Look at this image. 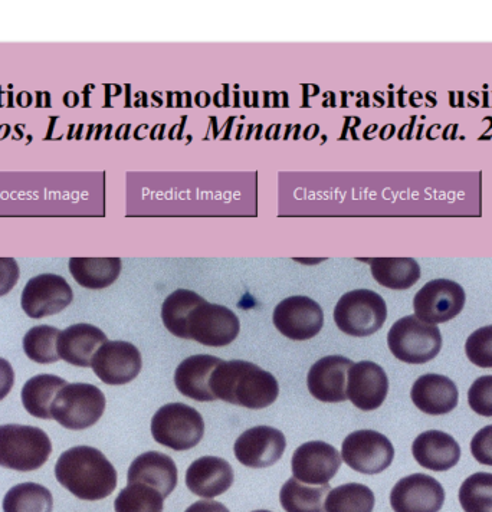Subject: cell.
Wrapping results in <instances>:
<instances>
[{
    "mask_svg": "<svg viewBox=\"0 0 492 512\" xmlns=\"http://www.w3.org/2000/svg\"><path fill=\"white\" fill-rule=\"evenodd\" d=\"M74 292L61 275L42 274L28 281L21 305L28 317L44 318L61 313L72 303Z\"/></svg>",
    "mask_w": 492,
    "mask_h": 512,
    "instance_id": "cell-12",
    "label": "cell"
},
{
    "mask_svg": "<svg viewBox=\"0 0 492 512\" xmlns=\"http://www.w3.org/2000/svg\"><path fill=\"white\" fill-rule=\"evenodd\" d=\"M465 353L475 366L492 369V326L474 331L465 343Z\"/></svg>",
    "mask_w": 492,
    "mask_h": 512,
    "instance_id": "cell-35",
    "label": "cell"
},
{
    "mask_svg": "<svg viewBox=\"0 0 492 512\" xmlns=\"http://www.w3.org/2000/svg\"><path fill=\"white\" fill-rule=\"evenodd\" d=\"M375 494L363 484L340 485L331 488L326 500V512H373Z\"/></svg>",
    "mask_w": 492,
    "mask_h": 512,
    "instance_id": "cell-30",
    "label": "cell"
},
{
    "mask_svg": "<svg viewBox=\"0 0 492 512\" xmlns=\"http://www.w3.org/2000/svg\"><path fill=\"white\" fill-rule=\"evenodd\" d=\"M389 392V379L383 367L373 361H360L347 374V399L357 409L370 412L383 405Z\"/></svg>",
    "mask_w": 492,
    "mask_h": 512,
    "instance_id": "cell-17",
    "label": "cell"
},
{
    "mask_svg": "<svg viewBox=\"0 0 492 512\" xmlns=\"http://www.w3.org/2000/svg\"><path fill=\"white\" fill-rule=\"evenodd\" d=\"M413 458L429 471L444 472L454 468L461 459L459 443L441 431L423 432L412 445Z\"/></svg>",
    "mask_w": 492,
    "mask_h": 512,
    "instance_id": "cell-23",
    "label": "cell"
},
{
    "mask_svg": "<svg viewBox=\"0 0 492 512\" xmlns=\"http://www.w3.org/2000/svg\"><path fill=\"white\" fill-rule=\"evenodd\" d=\"M18 262L13 258H0V297L9 294L19 280Z\"/></svg>",
    "mask_w": 492,
    "mask_h": 512,
    "instance_id": "cell-38",
    "label": "cell"
},
{
    "mask_svg": "<svg viewBox=\"0 0 492 512\" xmlns=\"http://www.w3.org/2000/svg\"><path fill=\"white\" fill-rule=\"evenodd\" d=\"M387 346L403 363L425 364L441 351L442 334L438 326L423 323L416 315H408L390 328Z\"/></svg>",
    "mask_w": 492,
    "mask_h": 512,
    "instance_id": "cell-5",
    "label": "cell"
},
{
    "mask_svg": "<svg viewBox=\"0 0 492 512\" xmlns=\"http://www.w3.org/2000/svg\"><path fill=\"white\" fill-rule=\"evenodd\" d=\"M177 466L170 456L162 454V452L150 451L146 454L137 456L131 462L129 474H127V482L129 484L149 485L164 498L169 497L177 487Z\"/></svg>",
    "mask_w": 492,
    "mask_h": 512,
    "instance_id": "cell-22",
    "label": "cell"
},
{
    "mask_svg": "<svg viewBox=\"0 0 492 512\" xmlns=\"http://www.w3.org/2000/svg\"><path fill=\"white\" fill-rule=\"evenodd\" d=\"M67 382L55 374H38L25 383L21 397L26 412L39 419H52L51 406Z\"/></svg>",
    "mask_w": 492,
    "mask_h": 512,
    "instance_id": "cell-26",
    "label": "cell"
},
{
    "mask_svg": "<svg viewBox=\"0 0 492 512\" xmlns=\"http://www.w3.org/2000/svg\"><path fill=\"white\" fill-rule=\"evenodd\" d=\"M471 409L485 418H492V374L478 377L468 392Z\"/></svg>",
    "mask_w": 492,
    "mask_h": 512,
    "instance_id": "cell-36",
    "label": "cell"
},
{
    "mask_svg": "<svg viewBox=\"0 0 492 512\" xmlns=\"http://www.w3.org/2000/svg\"><path fill=\"white\" fill-rule=\"evenodd\" d=\"M274 326L290 340L304 341L316 337L324 324L323 308L304 295L285 298L275 307Z\"/></svg>",
    "mask_w": 492,
    "mask_h": 512,
    "instance_id": "cell-11",
    "label": "cell"
},
{
    "mask_svg": "<svg viewBox=\"0 0 492 512\" xmlns=\"http://www.w3.org/2000/svg\"><path fill=\"white\" fill-rule=\"evenodd\" d=\"M106 410V396L90 383H68L59 390L51 406L52 419L70 431L95 425Z\"/></svg>",
    "mask_w": 492,
    "mask_h": 512,
    "instance_id": "cell-4",
    "label": "cell"
},
{
    "mask_svg": "<svg viewBox=\"0 0 492 512\" xmlns=\"http://www.w3.org/2000/svg\"><path fill=\"white\" fill-rule=\"evenodd\" d=\"M52 508L51 491L35 482L15 485L3 498V512H52Z\"/></svg>",
    "mask_w": 492,
    "mask_h": 512,
    "instance_id": "cell-29",
    "label": "cell"
},
{
    "mask_svg": "<svg viewBox=\"0 0 492 512\" xmlns=\"http://www.w3.org/2000/svg\"><path fill=\"white\" fill-rule=\"evenodd\" d=\"M154 441L173 451H189L195 448L205 435L202 415L185 403H167L152 419Z\"/></svg>",
    "mask_w": 492,
    "mask_h": 512,
    "instance_id": "cell-6",
    "label": "cell"
},
{
    "mask_svg": "<svg viewBox=\"0 0 492 512\" xmlns=\"http://www.w3.org/2000/svg\"><path fill=\"white\" fill-rule=\"evenodd\" d=\"M52 452L51 439L36 426H0V466L31 472L47 464Z\"/></svg>",
    "mask_w": 492,
    "mask_h": 512,
    "instance_id": "cell-3",
    "label": "cell"
},
{
    "mask_svg": "<svg viewBox=\"0 0 492 512\" xmlns=\"http://www.w3.org/2000/svg\"><path fill=\"white\" fill-rule=\"evenodd\" d=\"M459 502L465 512H492V474L477 472L465 479Z\"/></svg>",
    "mask_w": 492,
    "mask_h": 512,
    "instance_id": "cell-34",
    "label": "cell"
},
{
    "mask_svg": "<svg viewBox=\"0 0 492 512\" xmlns=\"http://www.w3.org/2000/svg\"><path fill=\"white\" fill-rule=\"evenodd\" d=\"M15 384V372L8 360L0 357V400L5 399L11 393Z\"/></svg>",
    "mask_w": 492,
    "mask_h": 512,
    "instance_id": "cell-39",
    "label": "cell"
},
{
    "mask_svg": "<svg viewBox=\"0 0 492 512\" xmlns=\"http://www.w3.org/2000/svg\"><path fill=\"white\" fill-rule=\"evenodd\" d=\"M387 305L382 295L372 290L346 292L334 308V321L343 333L367 337L383 327Z\"/></svg>",
    "mask_w": 492,
    "mask_h": 512,
    "instance_id": "cell-7",
    "label": "cell"
},
{
    "mask_svg": "<svg viewBox=\"0 0 492 512\" xmlns=\"http://www.w3.org/2000/svg\"><path fill=\"white\" fill-rule=\"evenodd\" d=\"M353 361L344 356L323 357L311 366L307 386L320 402L341 403L347 400V374Z\"/></svg>",
    "mask_w": 492,
    "mask_h": 512,
    "instance_id": "cell-18",
    "label": "cell"
},
{
    "mask_svg": "<svg viewBox=\"0 0 492 512\" xmlns=\"http://www.w3.org/2000/svg\"><path fill=\"white\" fill-rule=\"evenodd\" d=\"M107 341L106 334L100 328L85 323L74 324L61 331L58 353L72 366L91 367L95 353Z\"/></svg>",
    "mask_w": 492,
    "mask_h": 512,
    "instance_id": "cell-24",
    "label": "cell"
},
{
    "mask_svg": "<svg viewBox=\"0 0 492 512\" xmlns=\"http://www.w3.org/2000/svg\"><path fill=\"white\" fill-rule=\"evenodd\" d=\"M252 512H271V511H267V510H258V511H252Z\"/></svg>",
    "mask_w": 492,
    "mask_h": 512,
    "instance_id": "cell-41",
    "label": "cell"
},
{
    "mask_svg": "<svg viewBox=\"0 0 492 512\" xmlns=\"http://www.w3.org/2000/svg\"><path fill=\"white\" fill-rule=\"evenodd\" d=\"M444 502L441 482L425 474L400 479L390 492V505L395 512H439Z\"/></svg>",
    "mask_w": 492,
    "mask_h": 512,
    "instance_id": "cell-15",
    "label": "cell"
},
{
    "mask_svg": "<svg viewBox=\"0 0 492 512\" xmlns=\"http://www.w3.org/2000/svg\"><path fill=\"white\" fill-rule=\"evenodd\" d=\"M205 298L200 297L195 291L176 290L164 300L162 307V320L164 327L173 336L185 338L186 321L190 311Z\"/></svg>",
    "mask_w": 492,
    "mask_h": 512,
    "instance_id": "cell-31",
    "label": "cell"
},
{
    "mask_svg": "<svg viewBox=\"0 0 492 512\" xmlns=\"http://www.w3.org/2000/svg\"><path fill=\"white\" fill-rule=\"evenodd\" d=\"M234 484V469L218 456H202L186 471V485L198 497L213 500Z\"/></svg>",
    "mask_w": 492,
    "mask_h": 512,
    "instance_id": "cell-19",
    "label": "cell"
},
{
    "mask_svg": "<svg viewBox=\"0 0 492 512\" xmlns=\"http://www.w3.org/2000/svg\"><path fill=\"white\" fill-rule=\"evenodd\" d=\"M341 458L360 474L376 475L392 465L395 448L382 433L364 429L344 439Z\"/></svg>",
    "mask_w": 492,
    "mask_h": 512,
    "instance_id": "cell-9",
    "label": "cell"
},
{
    "mask_svg": "<svg viewBox=\"0 0 492 512\" xmlns=\"http://www.w3.org/2000/svg\"><path fill=\"white\" fill-rule=\"evenodd\" d=\"M341 454L330 443L311 441L295 449L291 459L294 478L307 485H327L339 472Z\"/></svg>",
    "mask_w": 492,
    "mask_h": 512,
    "instance_id": "cell-13",
    "label": "cell"
},
{
    "mask_svg": "<svg viewBox=\"0 0 492 512\" xmlns=\"http://www.w3.org/2000/svg\"><path fill=\"white\" fill-rule=\"evenodd\" d=\"M164 497L149 485L129 484L114 501L116 512H163Z\"/></svg>",
    "mask_w": 492,
    "mask_h": 512,
    "instance_id": "cell-33",
    "label": "cell"
},
{
    "mask_svg": "<svg viewBox=\"0 0 492 512\" xmlns=\"http://www.w3.org/2000/svg\"><path fill=\"white\" fill-rule=\"evenodd\" d=\"M287 448L285 435L271 426H255L236 439V459L248 468H268L277 464Z\"/></svg>",
    "mask_w": 492,
    "mask_h": 512,
    "instance_id": "cell-16",
    "label": "cell"
},
{
    "mask_svg": "<svg viewBox=\"0 0 492 512\" xmlns=\"http://www.w3.org/2000/svg\"><path fill=\"white\" fill-rule=\"evenodd\" d=\"M185 512H229V510L225 507V505L221 504V502L203 500L190 505L188 510Z\"/></svg>",
    "mask_w": 492,
    "mask_h": 512,
    "instance_id": "cell-40",
    "label": "cell"
},
{
    "mask_svg": "<svg viewBox=\"0 0 492 512\" xmlns=\"http://www.w3.org/2000/svg\"><path fill=\"white\" fill-rule=\"evenodd\" d=\"M216 400L246 409H265L280 395L274 374L245 360L222 361L211 377Z\"/></svg>",
    "mask_w": 492,
    "mask_h": 512,
    "instance_id": "cell-1",
    "label": "cell"
},
{
    "mask_svg": "<svg viewBox=\"0 0 492 512\" xmlns=\"http://www.w3.org/2000/svg\"><path fill=\"white\" fill-rule=\"evenodd\" d=\"M464 305V288L458 282L444 278L426 282L413 298L416 317L432 326H438L457 317Z\"/></svg>",
    "mask_w": 492,
    "mask_h": 512,
    "instance_id": "cell-10",
    "label": "cell"
},
{
    "mask_svg": "<svg viewBox=\"0 0 492 512\" xmlns=\"http://www.w3.org/2000/svg\"><path fill=\"white\" fill-rule=\"evenodd\" d=\"M55 478L82 501L104 500L117 487L116 468L93 446H74L59 456Z\"/></svg>",
    "mask_w": 492,
    "mask_h": 512,
    "instance_id": "cell-2",
    "label": "cell"
},
{
    "mask_svg": "<svg viewBox=\"0 0 492 512\" xmlns=\"http://www.w3.org/2000/svg\"><path fill=\"white\" fill-rule=\"evenodd\" d=\"M471 454L480 464L492 466V425L475 433L471 441Z\"/></svg>",
    "mask_w": 492,
    "mask_h": 512,
    "instance_id": "cell-37",
    "label": "cell"
},
{
    "mask_svg": "<svg viewBox=\"0 0 492 512\" xmlns=\"http://www.w3.org/2000/svg\"><path fill=\"white\" fill-rule=\"evenodd\" d=\"M330 489V484L307 485L291 478L282 485L280 502L285 512H326Z\"/></svg>",
    "mask_w": 492,
    "mask_h": 512,
    "instance_id": "cell-28",
    "label": "cell"
},
{
    "mask_svg": "<svg viewBox=\"0 0 492 512\" xmlns=\"http://www.w3.org/2000/svg\"><path fill=\"white\" fill-rule=\"evenodd\" d=\"M370 268L373 278L390 290H409L421 278V267L412 258H376Z\"/></svg>",
    "mask_w": 492,
    "mask_h": 512,
    "instance_id": "cell-27",
    "label": "cell"
},
{
    "mask_svg": "<svg viewBox=\"0 0 492 512\" xmlns=\"http://www.w3.org/2000/svg\"><path fill=\"white\" fill-rule=\"evenodd\" d=\"M120 258H71L70 271L74 280L88 290H103L120 277Z\"/></svg>",
    "mask_w": 492,
    "mask_h": 512,
    "instance_id": "cell-25",
    "label": "cell"
},
{
    "mask_svg": "<svg viewBox=\"0 0 492 512\" xmlns=\"http://www.w3.org/2000/svg\"><path fill=\"white\" fill-rule=\"evenodd\" d=\"M61 330L52 326H36L31 328L24 337L26 356L39 364L57 363L61 356L58 353V340Z\"/></svg>",
    "mask_w": 492,
    "mask_h": 512,
    "instance_id": "cell-32",
    "label": "cell"
},
{
    "mask_svg": "<svg viewBox=\"0 0 492 512\" xmlns=\"http://www.w3.org/2000/svg\"><path fill=\"white\" fill-rule=\"evenodd\" d=\"M143 360L134 344L127 341H107L95 353L94 373L98 379L110 386H121L130 383L139 376Z\"/></svg>",
    "mask_w": 492,
    "mask_h": 512,
    "instance_id": "cell-14",
    "label": "cell"
},
{
    "mask_svg": "<svg viewBox=\"0 0 492 512\" xmlns=\"http://www.w3.org/2000/svg\"><path fill=\"white\" fill-rule=\"evenodd\" d=\"M241 330L238 315L225 305L203 300L190 311L185 327V340H195L203 346L223 347L231 344Z\"/></svg>",
    "mask_w": 492,
    "mask_h": 512,
    "instance_id": "cell-8",
    "label": "cell"
},
{
    "mask_svg": "<svg viewBox=\"0 0 492 512\" xmlns=\"http://www.w3.org/2000/svg\"><path fill=\"white\" fill-rule=\"evenodd\" d=\"M410 397L416 408L426 415L439 416L452 412L458 405V387L449 377L428 373L413 383Z\"/></svg>",
    "mask_w": 492,
    "mask_h": 512,
    "instance_id": "cell-20",
    "label": "cell"
},
{
    "mask_svg": "<svg viewBox=\"0 0 492 512\" xmlns=\"http://www.w3.org/2000/svg\"><path fill=\"white\" fill-rule=\"evenodd\" d=\"M222 359L209 354H196L182 361L175 372L177 390L196 402H215L211 390V377Z\"/></svg>",
    "mask_w": 492,
    "mask_h": 512,
    "instance_id": "cell-21",
    "label": "cell"
}]
</instances>
